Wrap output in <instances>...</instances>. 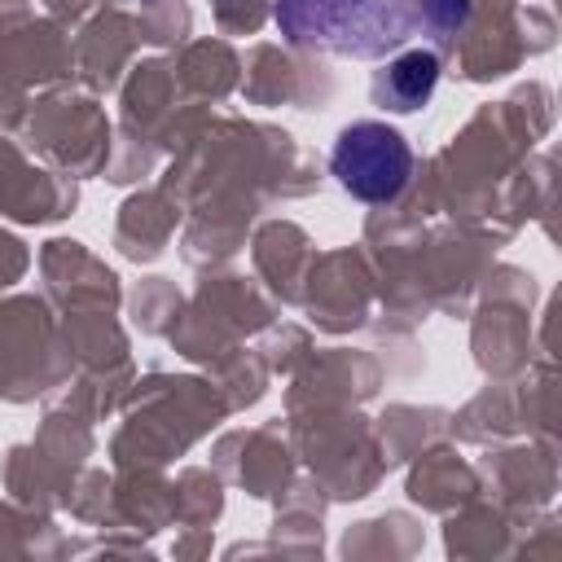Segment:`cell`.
Masks as SVG:
<instances>
[{"instance_id":"cell-2","label":"cell","mask_w":562,"mask_h":562,"mask_svg":"<svg viewBox=\"0 0 562 562\" xmlns=\"http://www.w3.org/2000/svg\"><path fill=\"white\" fill-rule=\"evenodd\" d=\"M329 167L351 198L391 202V198H400V189L413 176V149L395 127H386L378 119H360L338 132Z\"/></svg>"},{"instance_id":"cell-1","label":"cell","mask_w":562,"mask_h":562,"mask_svg":"<svg viewBox=\"0 0 562 562\" xmlns=\"http://www.w3.org/2000/svg\"><path fill=\"white\" fill-rule=\"evenodd\" d=\"M285 44L351 61H386L413 40L452 44L470 22V0H277Z\"/></svg>"},{"instance_id":"cell-3","label":"cell","mask_w":562,"mask_h":562,"mask_svg":"<svg viewBox=\"0 0 562 562\" xmlns=\"http://www.w3.org/2000/svg\"><path fill=\"white\" fill-rule=\"evenodd\" d=\"M439 83V53L430 48H400L386 57V66L373 75V101L395 114H413L430 101Z\"/></svg>"}]
</instances>
